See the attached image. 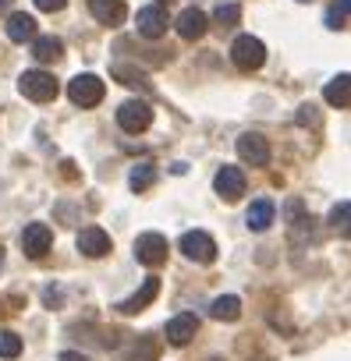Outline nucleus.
I'll use <instances>...</instances> for the list:
<instances>
[{
  "label": "nucleus",
  "mask_w": 351,
  "mask_h": 361,
  "mask_svg": "<svg viewBox=\"0 0 351 361\" xmlns=\"http://www.w3.org/2000/svg\"><path fill=\"white\" fill-rule=\"evenodd\" d=\"M89 11H93L96 22H103L107 29H114L128 15V0H89Z\"/></svg>",
  "instance_id": "4468645a"
},
{
  "label": "nucleus",
  "mask_w": 351,
  "mask_h": 361,
  "mask_svg": "<svg viewBox=\"0 0 351 361\" xmlns=\"http://www.w3.org/2000/svg\"><path fill=\"white\" fill-rule=\"evenodd\" d=\"M64 4H68V0H36V8H40V11H61Z\"/></svg>",
  "instance_id": "a878e982"
},
{
  "label": "nucleus",
  "mask_w": 351,
  "mask_h": 361,
  "mask_svg": "<svg viewBox=\"0 0 351 361\" xmlns=\"http://www.w3.org/2000/svg\"><path fill=\"white\" fill-rule=\"evenodd\" d=\"M22 354V336L11 329H0V357H18Z\"/></svg>",
  "instance_id": "b1692460"
},
{
  "label": "nucleus",
  "mask_w": 351,
  "mask_h": 361,
  "mask_svg": "<svg viewBox=\"0 0 351 361\" xmlns=\"http://www.w3.org/2000/svg\"><path fill=\"white\" fill-rule=\"evenodd\" d=\"M135 259L142 266H163V259H167V238L156 234V231L138 234L135 238Z\"/></svg>",
  "instance_id": "39448f33"
},
{
  "label": "nucleus",
  "mask_w": 351,
  "mask_h": 361,
  "mask_svg": "<svg viewBox=\"0 0 351 361\" xmlns=\"http://www.w3.org/2000/svg\"><path fill=\"white\" fill-rule=\"evenodd\" d=\"M57 361H89V357H85V354H78V350H64Z\"/></svg>",
  "instance_id": "cd10ccee"
},
{
  "label": "nucleus",
  "mask_w": 351,
  "mask_h": 361,
  "mask_svg": "<svg viewBox=\"0 0 351 361\" xmlns=\"http://www.w3.org/2000/svg\"><path fill=\"white\" fill-rule=\"evenodd\" d=\"M182 255L192 262H213L217 259V241L206 231H189L182 238Z\"/></svg>",
  "instance_id": "423d86ee"
},
{
  "label": "nucleus",
  "mask_w": 351,
  "mask_h": 361,
  "mask_svg": "<svg viewBox=\"0 0 351 361\" xmlns=\"http://www.w3.org/2000/svg\"><path fill=\"white\" fill-rule=\"evenodd\" d=\"M238 156L245 163H252V166H266L270 163V142H266V135H256V131L242 135L238 138Z\"/></svg>",
  "instance_id": "9d476101"
},
{
  "label": "nucleus",
  "mask_w": 351,
  "mask_h": 361,
  "mask_svg": "<svg viewBox=\"0 0 351 361\" xmlns=\"http://www.w3.org/2000/svg\"><path fill=\"white\" fill-rule=\"evenodd\" d=\"M340 18H344V11H340V8H330V15H326V25H330V29H340V25H344Z\"/></svg>",
  "instance_id": "bb28decb"
},
{
  "label": "nucleus",
  "mask_w": 351,
  "mask_h": 361,
  "mask_svg": "<svg viewBox=\"0 0 351 361\" xmlns=\"http://www.w3.org/2000/svg\"><path fill=\"white\" fill-rule=\"evenodd\" d=\"M78 252H82L85 259H103V255L110 252V234H107L103 227H85V231L78 234Z\"/></svg>",
  "instance_id": "2eb2a0df"
},
{
  "label": "nucleus",
  "mask_w": 351,
  "mask_h": 361,
  "mask_svg": "<svg viewBox=\"0 0 351 361\" xmlns=\"http://www.w3.org/2000/svg\"><path fill=\"white\" fill-rule=\"evenodd\" d=\"M153 180H156V166H153V163H135L128 185H131V192H145Z\"/></svg>",
  "instance_id": "5701e85b"
},
{
  "label": "nucleus",
  "mask_w": 351,
  "mask_h": 361,
  "mask_svg": "<svg viewBox=\"0 0 351 361\" xmlns=\"http://www.w3.org/2000/svg\"><path fill=\"white\" fill-rule=\"evenodd\" d=\"M337 8H340L344 15H351V0H337Z\"/></svg>",
  "instance_id": "c85d7f7f"
},
{
  "label": "nucleus",
  "mask_w": 351,
  "mask_h": 361,
  "mask_svg": "<svg viewBox=\"0 0 351 361\" xmlns=\"http://www.w3.org/2000/svg\"><path fill=\"white\" fill-rule=\"evenodd\" d=\"M213 188H217V195H220L224 202H234V199L245 195V173H242L238 166H224V170H217Z\"/></svg>",
  "instance_id": "9b49d317"
},
{
  "label": "nucleus",
  "mask_w": 351,
  "mask_h": 361,
  "mask_svg": "<svg viewBox=\"0 0 351 361\" xmlns=\"http://www.w3.org/2000/svg\"><path fill=\"white\" fill-rule=\"evenodd\" d=\"M323 99H326L330 106H351V75L330 78L326 89H323Z\"/></svg>",
  "instance_id": "a211bd4d"
},
{
  "label": "nucleus",
  "mask_w": 351,
  "mask_h": 361,
  "mask_svg": "<svg viewBox=\"0 0 351 361\" xmlns=\"http://www.w3.org/2000/svg\"><path fill=\"white\" fill-rule=\"evenodd\" d=\"M18 89H22V96L32 99V103H50V99H57V78H54L50 71H25V75L18 78Z\"/></svg>",
  "instance_id": "f03ea898"
},
{
  "label": "nucleus",
  "mask_w": 351,
  "mask_h": 361,
  "mask_svg": "<svg viewBox=\"0 0 351 361\" xmlns=\"http://www.w3.org/2000/svg\"><path fill=\"white\" fill-rule=\"evenodd\" d=\"M160 357V343L156 336H138L121 350V361H156Z\"/></svg>",
  "instance_id": "f3484780"
},
{
  "label": "nucleus",
  "mask_w": 351,
  "mask_h": 361,
  "mask_svg": "<svg viewBox=\"0 0 351 361\" xmlns=\"http://www.w3.org/2000/svg\"><path fill=\"white\" fill-rule=\"evenodd\" d=\"M231 61H234V68H242V71H256V68L266 64V43L256 39V36H238V39L231 43Z\"/></svg>",
  "instance_id": "f257e3e1"
},
{
  "label": "nucleus",
  "mask_w": 351,
  "mask_h": 361,
  "mask_svg": "<svg viewBox=\"0 0 351 361\" xmlns=\"http://www.w3.org/2000/svg\"><path fill=\"white\" fill-rule=\"evenodd\" d=\"M0 266H4V248H0Z\"/></svg>",
  "instance_id": "7c9ffc66"
},
{
  "label": "nucleus",
  "mask_w": 351,
  "mask_h": 361,
  "mask_svg": "<svg viewBox=\"0 0 351 361\" xmlns=\"http://www.w3.org/2000/svg\"><path fill=\"white\" fill-rule=\"evenodd\" d=\"M167 343H174V347H185V343H192L196 340V333H199V319L192 315V312H182V315H174L170 322H167Z\"/></svg>",
  "instance_id": "6e6552de"
},
{
  "label": "nucleus",
  "mask_w": 351,
  "mask_h": 361,
  "mask_svg": "<svg viewBox=\"0 0 351 361\" xmlns=\"http://www.w3.org/2000/svg\"><path fill=\"white\" fill-rule=\"evenodd\" d=\"M156 294H160V276H145V283H142L131 298H124V301L117 305V312H121V315H138L145 305H153Z\"/></svg>",
  "instance_id": "ddd939ff"
},
{
  "label": "nucleus",
  "mask_w": 351,
  "mask_h": 361,
  "mask_svg": "<svg viewBox=\"0 0 351 361\" xmlns=\"http://www.w3.org/2000/svg\"><path fill=\"white\" fill-rule=\"evenodd\" d=\"M238 18H242V8H238V4H220V8L213 11V22H217V25H224V29H227V25H234Z\"/></svg>",
  "instance_id": "393cba45"
},
{
  "label": "nucleus",
  "mask_w": 351,
  "mask_h": 361,
  "mask_svg": "<svg viewBox=\"0 0 351 361\" xmlns=\"http://www.w3.org/2000/svg\"><path fill=\"white\" fill-rule=\"evenodd\" d=\"M160 4H167V0H160Z\"/></svg>",
  "instance_id": "473e14b6"
},
{
  "label": "nucleus",
  "mask_w": 351,
  "mask_h": 361,
  "mask_svg": "<svg viewBox=\"0 0 351 361\" xmlns=\"http://www.w3.org/2000/svg\"><path fill=\"white\" fill-rule=\"evenodd\" d=\"M210 315L220 319V322H234L242 315V298L238 294H220L213 305H210Z\"/></svg>",
  "instance_id": "6ab92c4d"
},
{
  "label": "nucleus",
  "mask_w": 351,
  "mask_h": 361,
  "mask_svg": "<svg viewBox=\"0 0 351 361\" xmlns=\"http://www.w3.org/2000/svg\"><path fill=\"white\" fill-rule=\"evenodd\" d=\"M117 124H121L124 131L138 135V131H145V128L153 124V106H149L145 99H128V103L117 106Z\"/></svg>",
  "instance_id": "20e7f679"
},
{
  "label": "nucleus",
  "mask_w": 351,
  "mask_h": 361,
  "mask_svg": "<svg viewBox=\"0 0 351 361\" xmlns=\"http://www.w3.org/2000/svg\"><path fill=\"white\" fill-rule=\"evenodd\" d=\"M210 361H224V357H210Z\"/></svg>",
  "instance_id": "2f4dec72"
},
{
  "label": "nucleus",
  "mask_w": 351,
  "mask_h": 361,
  "mask_svg": "<svg viewBox=\"0 0 351 361\" xmlns=\"http://www.w3.org/2000/svg\"><path fill=\"white\" fill-rule=\"evenodd\" d=\"M68 99L75 106H96L103 99V78H96V75H75L68 82Z\"/></svg>",
  "instance_id": "7ed1b4c3"
},
{
  "label": "nucleus",
  "mask_w": 351,
  "mask_h": 361,
  "mask_svg": "<svg viewBox=\"0 0 351 361\" xmlns=\"http://www.w3.org/2000/svg\"><path fill=\"white\" fill-rule=\"evenodd\" d=\"M50 245H54V231L47 224H29L22 231V248H25L29 259H43L50 252Z\"/></svg>",
  "instance_id": "0eeeda50"
},
{
  "label": "nucleus",
  "mask_w": 351,
  "mask_h": 361,
  "mask_svg": "<svg viewBox=\"0 0 351 361\" xmlns=\"http://www.w3.org/2000/svg\"><path fill=\"white\" fill-rule=\"evenodd\" d=\"M135 29H138V36H145V39H160V36L167 32V11H163L160 4L142 8V11L135 15Z\"/></svg>",
  "instance_id": "1a4fd4ad"
},
{
  "label": "nucleus",
  "mask_w": 351,
  "mask_h": 361,
  "mask_svg": "<svg viewBox=\"0 0 351 361\" xmlns=\"http://www.w3.org/2000/svg\"><path fill=\"white\" fill-rule=\"evenodd\" d=\"M8 36H11L15 43L32 39V36H36V18H32V15H25V11L11 15V18H8Z\"/></svg>",
  "instance_id": "aec40b11"
},
{
  "label": "nucleus",
  "mask_w": 351,
  "mask_h": 361,
  "mask_svg": "<svg viewBox=\"0 0 351 361\" xmlns=\"http://www.w3.org/2000/svg\"><path fill=\"white\" fill-rule=\"evenodd\" d=\"M11 4H15V0H0V11H11Z\"/></svg>",
  "instance_id": "c756f323"
},
{
  "label": "nucleus",
  "mask_w": 351,
  "mask_h": 361,
  "mask_svg": "<svg viewBox=\"0 0 351 361\" xmlns=\"http://www.w3.org/2000/svg\"><path fill=\"white\" fill-rule=\"evenodd\" d=\"M302 4H305V0H302Z\"/></svg>",
  "instance_id": "72a5a7b5"
},
{
  "label": "nucleus",
  "mask_w": 351,
  "mask_h": 361,
  "mask_svg": "<svg viewBox=\"0 0 351 361\" xmlns=\"http://www.w3.org/2000/svg\"><path fill=\"white\" fill-rule=\"evenodd\" d=\"M174 29H178L182 39H203L206 29H210V18H206V11H199V8H185L178 18H174Z\"/></svg>",
  "instance_id": "f8f14e48"
},
{
  "label": "nucleus",
  "mask_w": 351,
  "mask_h": 361,
  "mask_svg": "<svg viewBox=\"0 0 351 361\" xmlns=\"http://www.w3.org/2000/svg\"><path fill=\"white\" fill-rule=\"evenodd\" d=\"M273 220H277V206L270 202V199H256L252 206H249V213H245V224H249V231H270L273 227Z\"/></svg>",
  "instance_id": "dca6fc26"
},
{
  "label": "nucleus",
  "mask_w": 351,
  "mask_h": 361,
  "mask_svg": "<svg viewBox=\"0 0 351 361\" xmlns=\"http://www.w3.org/2000/svg\"><path fill=\"white\" fill-rule=\"evenodd\" d=\"M326 224H330V231H333L337 238H351V202H337V206L330 209Z\"/></svg>",
  "instance_id": "4be33fe9"
},
{
  "label": "nucleus",
  "mask_w": 351,
  "mask_h": 361,
  "mask_svg": "<svg viewBox=\"0 0 351 361\" xmlns=\"http://www.w3.org/2000/svg\"><path fill=\"white\" fill-rule=\"evenodd\" d=\"M61 39L57 36H40L36 43H32V57L40 61V64H54V61H61Z\"/></svg>",
  "instance_id": "412c9836"
}]
</instances>
